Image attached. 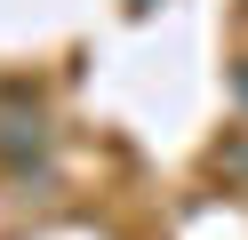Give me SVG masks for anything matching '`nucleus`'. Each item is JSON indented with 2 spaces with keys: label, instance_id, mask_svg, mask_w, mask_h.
<instances>
[{
  "label": "nucleus",
  "instance_id": "nucleus-1",
  "mask_svg": "<svg viewBox=\"0 0 248 240\" xmlns=\"http://www.w3.org/2000/svg\"><path fill=\"white\" fill-rule=\"evenodd\" d=\"M40 144H48V136H40V112H32V120H0V152L16 160V168H32Z\"/></svg>",
  "mask_w": 248,
  "mask_h": 240
},
{
  "label": "nucleus",
  "instance_id": "nucleus-2",
  "mask_svg": "<svg viewBox=\"0 0 248 240\" xmlns=\"http://www.w3.org/2000/svg\"><path fill=\"white\" fill-rule=\"evenodd\" d=\"M216 168H224V176H248V136H232L224 152H216Z\"/></svg>",
  "mask_w": 248,
  "mask_h": 240
},
{
  "label": "nucleus",
  "instance_id": "nucleus-3",
  "mask_svg": "<svg viewBox=\"0 0 248 240\" xmlns=\"http://www.w3.org/2000/svg\"><path fill=\"white\" fill-rule=\"evenodd\" d=\"M232 104L248 112V56H232Z\"/></svg>",
  "mask_w": 248,
  "mask_h": 240
},
{
  "label": "nucleus",
  "instance_id": "nucleus-4",
  "mask_svg": "<svg viewBox=\"0 0 248 240\" xmlns=\"http://www.w3.org/2000/svg\"><path fill=\"white\" fill-rule=\"evenodd\" d=\"M128 8H136V16H144V8H152V0H128Z\"/></svg>",
  "mask_w": 248,
  "mask_h": 240
}]
</instances>
